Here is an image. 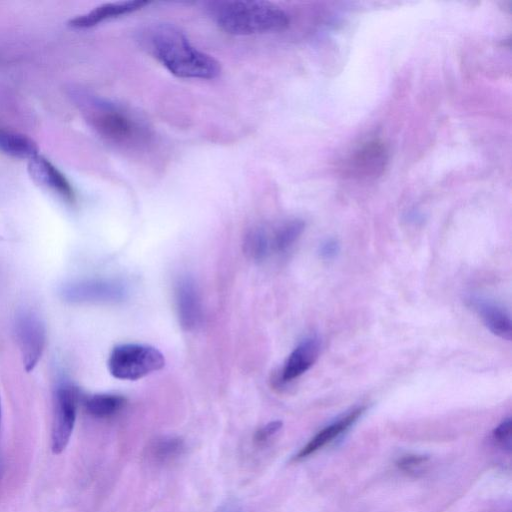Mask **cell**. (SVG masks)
<instances>
[{"label":"cell","instance_id":"obj_15","mask_svg":"<svg viewBox=\"0 0 512 512\" xmlns=\"http://www.w3.org/2000/svg\"><path fill=\"white\" fill-rule=\"evenodd\" d=\"M185 443L177 436H161L151 442L148 454L151 460L157 464H166L183 454Z\"/></svg>","mask_w":512,"mask_h":512},{"label":"cell","instance_id":"obj_20","mask_svg":"<svg viewBox=\"0 0 512 512\" xmlns=\"http://www.w3.org/2000/svg\"><path fill=\"white\" fill-rule=\"evenodd\" d=\"M429 458L424 455H406L400 458L397 466L408 474H418L427 465Z\"/></svg>","mask_w":512,"mask_h":512},{"label":"cell","instance_id":"obj_3","mask_svg":"<svg viewBox=\"0 0 512 512\" xmlns=\"http://www.w3.org/2000/svg\"><path fill=\"white\" fill-rule=\"evenodd\" d=\"M165 365L163 354L145 344H121L111 351L108 369L112 376L122 380H137Z\"/></svg>","mask_w":512,"mask_h":512},{"label":"cell","instance_id":"obj_13","mask_svg":"<svg viewBox=\"0 0 512 512\" xmlns=\"http://www.w3.org/2000/svg\"><path fill=\"white\" fill-rule=\"evenodd\" d=\"M471 304L481 317L485 326L496 336L510 340L512 322L509 315L495 303L481 298H473Z\"/></svg>","mask_w":512,"mask_h":512},{"label":"cell","instance_id":"obj_23","mask_svg":"<svg viewBox=\"0 0 512 512\" xmlns=\"http://www.w3.org/2000/svg\"><path fill=\"white\" fill-rule=\"evenodd\" d=\"M216 512H243L241 504L236 500H227Z\"/></svg>","mask_w":512,"mask_h":512},{"label":"cell","instance_id":"obj_19","mask_svg":"<svg viewBox=\"0 0 512 512\" xmlns=\"http://www.w3.org/2000/svg\"><path fill=\"white\" fill-rule=\"evenodd\" d=\"M492 438L501 448L511 451L512 445V421L507 418L502 421L492 432Z\"/></svg>","mask_w":512,"mask_h":512},{"label":"cell","instance_id":"obj_12","mask_svg":"<svg viewBox=\"0 0 512 512\" xmlns=\"http://www.w3.org/2000/svg\"><path fill=\"white\" fill-rule=\"evenodd\" d=\"M364 410L365 407H358L347 413L344 417L320 430L295 454L294 460L299 461L307 458L311 454L326 446L328 443L346 431L362 415Z\"/></svg>","mask_w":512,"mask_h":512},{"label":"cell","instance_id":"obj_2","mask_svg":"<svg viewBox=\"0 0 512 512\" xmlns=\"http://www.w3.org/2000/svg\"><path fill=\"white\" fill-rule=\"evenodd\" d=\"M208 9L217 26L232 35L277 32L289 25L286 12L266 1H214L209 3Z\"/></svg>","mask_w":512,"mask_h":512},{"label":"cell","instance_id":"obj_24","mask_svg":"<svg viewBox=\"0 0 512 512\" xmlns=\"http://www.w3.org/2000/svg\"><path fill=\"white\" fill-rule=\"evenodd\" d=\"M0 419H1V403H0Z\"/></svg>","mask_w":512,"mask_h":512},{"label":"cell","instance_id":"obj_6","mask_svg":"<svg viewBox=\"0 0 512 512\" xmlns=\"http://www.w3.org/2000/svg\"><path fill=\"white\" fill-rule=\"evenodd\" d=\"M60 295L71 303H115L126 298L127 289L115 280L88 279L64 284Z\"/></svg>","mask_w":512,"mask_h":512},{"label":"cell","instance_id":"obj_7","mask_svg":"<svg viewBox=\"0 0 512 512\" xmlns=\"http://www.w3.org/2000/svg\"><path fill=\"white\" fill-rule=\"evenodd\" d=\"M15 328L24 368L30 372L37 365L45 347V326L36 314L25 311L17 317Z\"/></svg>","mask_w":512,"mask_h":512},{"label":"cell","instance_id":"obj_5","mask_svg":"<svg viewBox=\"0 0 512 512\" xmlns=\"http://www.w3.org/2000/svg\"><path fill=\"white\" fill-rule=\"evenodd\" d=\"M79 393L69 384L59 385L54 394L51 450L60 454L67 447L76 421Z\"/></svg>","mask_w":512,"mask_h":512},{"label":"cell","instance_id":"obj_11","mask_svg":"<svg viewBox=\"0 0 512 512\" xmlns=\"http://www.w3.org/2000/svg\"><path fill=\"white\" fill-rule=\"evenodd\" d=\"M320 347V340L315 336L303 340L287 358L281 372L282 381H292L310 369L319 357Z\"/></svg>","mask_w":512,"mask_h":512},{"label":"cell","instance_id":"obj_1","mask_svg":"<svg viewBox=\"0 0 512 512\" xmlns=\"http://www.w3.org/2000/svg\"><path fill=\"white\" fill-rule=\"evenodd\" d=\"M141 40L147 51L174 76L213 79L221 72L220 63L194 47L174 25H152L143 31Z\"/></svg>","mask_w":512,"mask_h":512},{"label":"cell","instance_id":"obj_21","mask_svg":"<svg viewBox=\"0 0 512 512\" xmlns=\"http://www.w3.org/2000/svg\"><path fill=\"white\" fill-rule=\"evenodd\" d=\"M281 428L282 422L278 420L265 424L255 432V443L259 446L266 444L276 433L280 431Z\"/></svg>","mask_w":512,"mask_h":512},{"label":"cell","instance_id":"obj_17","mask_svg":"<svg viewBox=\"0 0 512 512\" xmlns=\"http://www.w3.org/2000/svg\"><path fill=\"white\" fill-rule=\"evenodd\" d=\"M271 248L270 234L264 227L251 228L244 238V251L253 260H263Z\"/></svg>","mask_w":512,"mask_h":512},{"label":"cell","instance_id":"obj_25","mask_svg":"<svg viewBox=\"0 0 512 512\" xmlns=\"http://www.w3.org/2000/svg\"><path fill=\"white\" fill-rule=\"evenodd\" d=\"M0 475H1V463H0Z\"/></svg>","mask_w":512,"mask_h":512},{"label":"cell","instance_id":"obj_16","mask_svg":"<svg viewBox=\"0 0 512 512\" xmlns=\"http://www.w3.org/2000/svg\"><path fill=\"white\" fill-rule=\"evenodd\" d=\"M125 404V398L117 394H94L85 399L87 412L96 418H107L120 411Z\"/></svg>","mask_w":512,"mask_h":512},{"label":"cell","instance_id":"obj_4","mask_svg":"<svg viewBox=\"0 0 512 512\" xmlns=\"http://www.w3.org/2000/svg\"><path fill=\"white\" fill-rule=\"evenodd\" d=\"M90 121L102 136L118 144H134L144 135L136 119L111 104L96 103Z\"/></svg>","mask_w":512,"mask_h":512},{"label":"cell","instance_id":"obj_8","mask_svg":"<svg viewBox=\"0 0 512 512\" xmlns=\"http://www.w3.org/2000/svg\"><path fill=\"white\" fill-rule=\"evenodd\" d=\"M27 170L34 182L53 190L67 201H74L75 193L65 175L44 156L28 160Z\"/></svg>","mask_w":512,"mask_h":512},{"label":"cell","instance_id":"obj_18","mask_svg":"<svg viewBox=\"0 0 512 512\" xmlns=\"http://www.w3.org/2000/svg\"><path fill=\"white\" fill-rule=\"evenodd\" d=\"M304 230V223L295 219L280 225L272 235L271 248L278 252L287 251L300 237Z\"/></svg>","mask_w":512,"mask_h":512},{"label":"cell","instance_id":"obj_22","mask_svg":"<svg viewBox=\"0 0 512 512\" xmlns=\"http://www.w3.org/2000/svg\"><path fill=\"white\" fill-rule=\"evenodd\" d=\"M340 248L334 239L326 240L320 247V255L323 259L330 260L336 257Z\"/></svg>","mask_w":512,"mask_h":512},{"label":"cell","instance_id":"obj_14","mask_svg":"<svg viewBox=\"0 0 512 512\" xmlns=\"http://www.w3.org/2000/svg\"><path fill=\"white\" fill-rule=\"evenodd\" d=\"M38 145L30 137L0 129V152L19 159L30 160L38 155Z\"/></svg>","mask_w":512,"mask_h":512},{"label":"cell","instance_id":"obj_9","mask_svg":"<svg viewBox=\"0 0 512 512\" xmlns=\"http://www.w3.org/2000/svg\"><path fill=\"white\" fill-rule=\"evenodd\" d=\"M175 296L181 326L188 331L195 329L202 319L200 296L195 282L190 277L180 278Z\"/></svg>","mask_w":512,"mask_h":512},{"label":"cell","instance_id":"obj_10","mask_svg":"<svg viewBox=\"0 0 512 512\" xmlns=\"http://www.w3.org/2000/svg\"><path fill=\"white\" fill-rule=\"evenodd\" d=\"M147 4H149V2L142 0L104 3L85 14L70 19L68 25L76 29L91 28L106 20L133 13Z\"/></svg>","mask_w":512,"mask_h":512}]
</instances>
